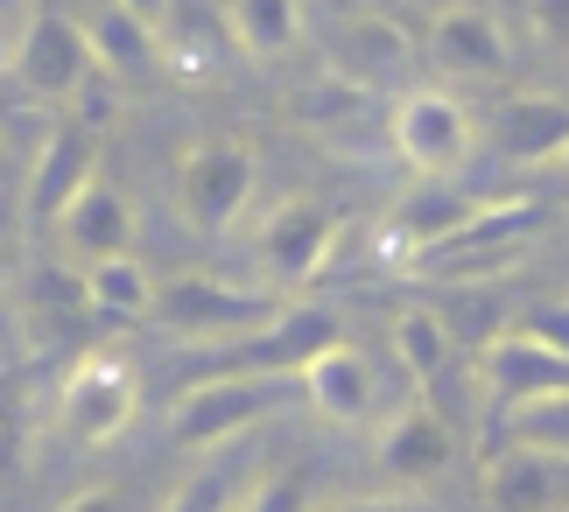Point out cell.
Segmentation results:
<instances>
[{
	"label": "cell",
	"mask_w": 569,
	"mask_h": 512,
	"mask_svg": "<svg viewBox=\"0 0 569 512\" xmlns=\"http://www.w3.org/2000/svg\"><path fill=\"white\" fill-rule=\"evenodd\" d=\"M331 344H345L338 309H323V302H281L260 330H247V338L197 351V380H247V372H253V380H302V365L323 359Z\"/></svg>",
	"instance_id": "6da1fadb"
},
{
	"label": "cell",
	"mask_w": 569,
	"mask_h": 512,
	"mask_svg": "<svg viewBox=\"0 0 569 512\" xmlns=\"http://www.w3.org/2000/svg\"><path fill=\"white\" fill-rule=\"evenodd\" d=\"M302 408V380H190L169 400V442L177 450H232L253 429H268L274 414Z\"/></svg>",
	"instance_id": "7a4b0ae2"
},
{
	"label": "cell",
	"mask_w": 569,
	"mask_h": 512,
	"mask_svg": "<svg viewBox=\"0 0 569 512\" xmlns=\"http://www.w3.org/2000/svg\"><path fill=\"white\" fill-rule=\"evenodd\" d=\"M274 309H281L274 288H247V281H226V274H177V281H156L148 323L169 330L190 351H211V344H232L247 330H260Z\"/></svg>",
	"instance_id": "3957f363"
},
{
	"label": "cell",
	"mask_w": 569,
	"mask_h": 512,
	"mask_svg": "<svg viewBox=\"0 0 569 512\" xmlns=\"http://www.w3.org/2000/svg\"><path fill=\"white\" fill-rule=\"evenodd\" d=\"M253 183H260L253 148L211 133V141L183 148V162H177V218H183L197 239H226L239 218H247Z\"/></svg>",
	"instance_id": "277c9868"
},
{
	"label": "cell",
	"mask_w": 569,
	"mask_h": 512,
	"mask_svg": "<svg viewBox=\"0 0 569 512\" xmlns=\"http://www.w3.org/2000/svg\"><path fill=\"white\" fill-rule=\"evenodd\" d=\"M387 148L401 154L415 175H457L478 154V120L465 113L457 92L408 84V92L387 106Z\"/></svg>",
	"instance_id": "5b68a950"
},
{
	"label": "cell",
	"mask_w": 569,
	"mask_h": 512,
	"mask_svg": "<svg viewBox=\"0 0 569 512\" xmlns=\"http://www.w3.org/2000/svg\"><path fill=\"white\" fill-rule=\"evenodd\" d=\"M338 239H345V218L323 197H281L253 225V267L274 288H310L338 260Z\"/></svg>",
	"instance_id": "8992f818"
},
{
	"label": "cell",
	"mask_w": 569,
	"mask_h": 512,
	"mask_svg": "<svg viewBox=\"0 0 569 512\" xmlns=\"http://www.w3.org/2000/svg\"><path fill=\"white\" fill-rule=\"evenodd\" d=\"M422 50H429L436 71L457 78V84H499V78H513V63H520V42L507 29V14L486 8V0H443L422 29Z\"/></svg>",
	"instance_id": "52a82bcc"
},
{
	"label": "cell",
	"mask_w": 569,
	"mask_h": 512,
	"mask_svg": "<svg viewBox=\"0 0 569 512\" xmlns=\"http://www.w3.org/2000/svg\"><path fill=\"white\" fill-rule=\"evenodd\" d=\"M457 421L436 408V400H401L393 414H380L373 429V471L393 484V492H429L457 471Z\"/></svg>",
	"instance_id": "ba28073f"
},
{
	"label": "cell",
	"mask_w": 569,
	"mask_h": 512,
	"mask_svg": "<svg viewBox=\"0 0 569 512\" xmlns=\"http://www.w3.org/2000/svg\"><path fill=\"white\" fill-rule=\"evenodd\" d=\"M8 78H14V92L21 99H78L84 84L99 78V57H92V36H84V21L71 14H29L21 21V36H14V50H8Z\"/></svg>",
	"instance_id": "9c48e42d"
},
{
	"label": "cell",
	"mask_w": 569,
	"mask_h": 512,
	"mask_svg": "<svg viewBox=\"0 0 569 512\" xmlns=\"http://www.w3.org/2000/svg\"><path fill=\"white\" fill-rule=\"evenodd\" d=\"M141 414V380L134 365L113 359V351H92V359H78L71 372H63L57 386V429L84 442V450H99V442L127 435V421Z\"/></svg>",
	"instance_id": "30bf717a"
},
{
	"label": "cell",
	"mask_w": 569,
	"mask_h": 512,
	"mask_svg": "<svg viewBox=\"0 0 569 512\" xmlns=\"http://www.w3.org/2000/svg\"><path fill=\"white\" fill-rule=\"evenodd\" d=\"M486 211V197H471V190H457L450 175H415V183L387 204V225H380V239H387V253L393 260H422V253H436V247H450L457 232L471 225V218Z\"/></svg>",
	"instance_id": "8fae6325"
},
{
	"label": "cell",
	"mask_w": 569,
	"mask_h": 512,
	"mask_svg": "<svg viewBox=\"0 0 569 512\" xmlns=\"http://www.w3.org/2000/svg\"><path fill=\"white\" fill-rule=\"evenodd\" d=\"M408 63H415V36L387 14H338L331 29H323V71L359 84V92L401 84Z\"/></svg>",
	"instance_id": "7c38bea8"
},
{
	"label": "cell",
	"mask_w": 569,
	"mask_h": 512,
	"mask_svg": "<svg viewBox=\"0 0 569 512\" xmlns=\"http://www.w3.org/2000/svg\"><path fill=\"white\" fill-rule=\"evenodd\" d=\"M84 183H99V127H84V120H57V127H42L36 133V154H29V218L36 225H57L63 204L84 190Z\"/></svg>",
	"instance_id": "4fadbf2b"
},
{
	"label": "cell",
	"mask_w": 569,
	"mask_h": 512,
	"mask_svg": "<svg viewBox=\"0 0 569 512\" xmlns=\"http://www.w3.org/2000/svg\"><path fill=\"white\" fill-rule=\"evenodd\" d=\"M478 141H486L507 169H535L541 175L569 148V99H556V92H507L486 113Z\"/></svg>",
	"instance_id": "5bb4252c"
},
{
	"label": "cell",
	"mask_w": 569,
	"mask_h": 512,
	"mask_svg": "<svg viewBox=\"0 0 569 512\" xmlns=\"http://www.w3.org/2000/svg\"><path fill=\"white\" fill-rule=\"evenodd\" d=\"M302 408L331 429H366L380 414V372L359 344H331L323 359L302 365Z\"/></svg>",
	"instance_id": "9a60e30c"
},
{
	"label": "cell",
	"mask_w": 569,
	"mask_h": 512,
	"mask_svg": "<svg viewBox=\"0 0 569 512\" xmlns=\"http://www.w3.org/2000/svg\"><path fill=\"white\" fill-rule=\"evenodd\" d=\"M486 512H569V456L499 442L486 456Z\"/></svg>",
	"instance_id": "2e32d148"
},
{
	"label": "cell",
	"mask_w": 569,
	"mask_h": 512,
	"mask_svg": "<svg viewBox=\"0 0 569 512\" xmlns=\"http://www.w3.org/2000/svg\"><path fill=\"white\" fill-rule=\"evenodd\" d=\"M50 232H57V247L84 267L113 260V253L134 247V204H127V190H113V183H84Z\"/></svg>",
	"instance_id": "e0dca14e"
},
{
	"label": "cell",
	"mask_w": 569,
	"mask_h": 512,
	"mask_svg": "<svg viewBox=\"0 0 569 512\" xmlns=\"http://www.w3.org/2000/svg\"><path fill=\"white\" fill-rule=\"evenodd\" d=\"M478 386H486V400L507 414V408H520V400H535V393L569 386V359H556V351H541L528 338H513V330H499V338L478 351Z\"/></svg>",
	"instance_id": "ac0fdd59"
},
{
	"label": "cell",
	"mask_w": 569,
	"mask_h": 512,
	"mask_svg": "<svg viewBox=\"0 0 569 512\" xmlns=\"http://www.w3.org/2000/svg\"><path fill=\"white\" fill-rule=\"evenodd\" d=\"M387 344H393V359H401L408 386L422 393V400H436V393H443V380L457 372V330L443 323V309H429V302L393 309Z\"/></svg>",
	"instance_id": "d6986e66"
},
{
	"label": "cell",
	"mask_w": 569,
	"mask_h": 512,
	"mask_svg": "<svg viewBox=\"0 0 569 512\" xmlns=\"http://www.w3.org/2000/svg\"><path fill=\"white\" fill-rule=\"evenodd\" d=\"M260 478H268V471H260V463L232 442V450H211V463H197L177 492H169L162 512H247Z\"/></svg>",
	"instance_id": "ffe728a7"
},
{
	"label": "cell",
	"mask_w": 569,
	"mask_h": 512,
	"mask_svg": "<svg viewBox=\"0 0 569 512\" xmlns=\"http://www.w3.org/2000/svg\"><path fill=\"white\" fill-rule=\"evenodd\" d=\"M84 36H92V57H99V71L106 78H148L162 63V29H148L141 14H127L113 8V0H99V14L84 21Z\"/></svg>",
	"instance_id": "44dd1931"
},
{
	"label": "cell",
	"mask_w": 569,
	"mask_h": 512,
	"mask_svg": "<svg viewBox=\"0 0 569 512\" xmlns=\"http://www.w3.org/2000/svg\"><path fill=\"white\" fill-rule=\"evenodd\" d=\"M84 309H92L99 323H141L148 309H156V281H148V267L141 260H92L84 267Z\"/></svg>",
	"instance_id": "7402d4cb"
},
{
	"label": "cell",
	"mask_w": 569,
	"mask_h": 512,
	"mask_svg": "<svg viewBox=\"0 0 569 512\" xmlns=\"http://www.w3.org/2000/svg\"><path fill=\"white\" fill-rule=\"evenodd\" d=\"M226 36L247 57H289L302 42V0H226Z\"/></svg>",
	"instance_id": "603a6c76"
},
{
	"label": "cell",
	"mask_w": 569,
	"mask_h": 512,
	"mask_svg": "<svg viewBox=\"0 0 569 512\" xmlns=\"http://www.w3.org/2000/svg\"><path fill=\"white\" fill-rule=\"evenodd\" d=\"M499 429H507V442H528V450L569 456V386L535 393V400H520V408H507V414H499Z\"/></svg>",
	"instance_id": "cb8c5ba5"
},
{
	"label": "cell",
	"mask_w": 569,
	"mask_h": 512,
	"mask_svg": "<svg viewBox=\"0 0 569 512\" xmlns=\"http://www.w3.org/2000/svg\"><path fill=\"white\" fill-rule=\"evenodd\" d=\"M289 113L310 127V133H345V127H359L366 113H373V92H359V84H345L323 71V84H310V92H296Z\"/></svg>",
	"instance_id": "d4e9b609"
},
{
	"label": "cell",
	"mask_w": 569,
	"mask_h": 512,
	"mask_svg": "<svg viewBox=\"0 0 569 512\" xmlns=\"http://www.w3.org/2000/svg\"><path fill=\"white\" fill-rule=\"evenodd\" d=\"M513 338H528L541 351H556V359H569V295H528L513 309Z\"/></svg>",
	"instance_id": "484cf974"
},
{
	"label": "cell",
	"mask_w": 569,
	"mask_h": 512,
	"mask_svg": "<svg viewBox=\"0 0 569 512\" xmlns=\"http://www.w3.org/2000/svg\"><path fill=\"white\" fill-rule=\"evenodd\" d=\"M21 429H29V372H0V471L14 463L21 450Z\"/></svg>",
	"instance_id": "4316f807"
},
{
	"label": "cell",
	"mask_w": 569,
	"mask_h": 512,
	"mask_svg": "<svg viewBox=\"0 0 569 512\" xmlns=\"http://www.w3.org/2000/svg\"><path fill=\"white\" fill-rule=\"evenodd\" d=\"M317 499H310V471H268L253 484V499H247V512H310Z\"/></svg>",
	"instance_id": "83f0119b"
},
{
	"label": "cell",
	"mask_w": 569,
	"mask_h": 512,
	"mask_svg": "<svg viewBox=\"0 0 569 512\" xmlns=\"http://www.w3.org/2000/svg\"><path fill=\"white\" fill-rule=\"evenodd\" d=\"M528 29L541 50H569V0H528Z\"/></svg>",
	"instance_id": "f1b7e54d"
},
{
	"label": "cell",
	"mask_w": 569,
	"mask_h": 512,
	"mask_svg": "<svg viewBox=\"0 0 569 512\" xmlns=\"http://www.w3.org/2000/svg\"><path fill=\"white\" fill-rule=\"evenodd\" d=\"M57 512H134V499H127L120 484H84V492H71Z\"/></svg>",
	"instance_id": "f546056e"
},
{
	"label": "cell",
	"mask_w": 569,
	"mask_h": 512,
	"mask_svg": "<svg viewBox=\"0 0 569 512\" xmlns=\"http://www.w3.org/2000/svg\"><path fill=\"white\" fill-rule=\"evenodd\" d=\"M113 8H127V14H141L148 29H169V8H177V0H113Z\"/></svg>",
	"instance_id": "4dcf8cb0"
},
{
	"label": "cell",
	"mask_w": 569,
	"mask_h": 512,
	"mask_svg": "<svg viewBox=\"0 0 569 512\" xmlns=\"http://www.w3.org/2000/svg\"><path fill=\"white\" fill-rule=\"evenodd\" d=\"M541 183H549V197H562V204H569V148L556 154L549 169H541Z\"/></svg>",
	"instance_id": "1f68e13d"
},
{
	"label": "cell",
	"mask_w": 569,
	"mask_h": 512,
	"mask_svg": "<svg viewBox=\"0 0 569 512\" xmlns=\"http://www.w3.org/2000/svg\"><path fill=\"white\" fill-rule=\"evenodd\" d=\"M331 512H415L408 499H345V505H331Z\"/></svg>",
	"instance_id": "d6a6232c"
},
{
	"label": "cell",
	"mask_w": 569,
	"mask_h": 512,
	"mask_svg": "<svg viewBox=\"0 0 569 512\" xmlns=\"http://www.w3.org/2000/svg\"><path fill=\"white\" fill-rule=\"evenodd\" d=\"M29 14H36V8H29V0H0V36H8V29L21 36V21H29Z\"/></svg>",
	"instance_id": "836d02e7"
}]
</instances>
